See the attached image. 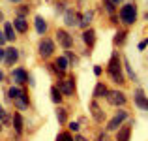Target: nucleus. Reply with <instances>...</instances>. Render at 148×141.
I'll use <instances>...</instances> for the list:
<instances>
[{
	"mask_svg": "<svg viewBox=\"0 0 148 141\" xmlns=\"http://www.w3.org/2000/svg\"><path fill=\"white\" fill-rule=\"evenodd\" d=\"M107 73L114 83L118 85H124L126 83V77H124V66H122V60H120V55L118 53H112L111 55V60L107 64Z\"/></svg>",
	"mask_w": 148,
	"mask_h": 141,
	"instance_id": "f257e3e1",
	"label": "nucleus"
},
{
	"mask_svg": "<svg viewBox=\"0 0 148 141\" xmlns=\"http://www.w3.org/2000/svg\"><path fill=\"white\" fill-rule=\"evenodd\" d=\"M8 98L15 104L17 109H26L28 107V94H26L25 88H21V87H10Z\"/></svg>",
	"mask_w": 148,
	"mask_h": 141,
	"instance_id": "f03ea898",
	"label": "nucleus"
},
{
	"mask_svg": "<svg viewBox=\"0 0 148 141\" xmlns=\"http://www.w3.org/2000/svg\"><path fill=\"white\" fill-rule=\"evenodd\" d=\"M118 17L124 25H133V23L137 21V6H135V4H124V6L120 8Z\"/></svg>",
	"mask_w": 148,
	"mask_h": 141,
	"instance_id": "7ed1b4c3",
	"label": "nucleus"
},
{
	"mask_svg": "<svg viewBox=\"0 0 148 141\" xmlns=\"http://www.w3.org/2000/svg\"><path fill=\"white\" fill-rule=\"evenodd\" d=\"M126 119H127V111H124V109L116 111V115L107 122V132H114V130H118V128L122 126V122H124Z\"/></svg>",
	"mask_w": 148,
	"mask_h": 141,
	"instance_id": "20e7f679",
	"label": "nucleus"
},
{
	"mask_svg": "<svg viewBox=\"0 0 148 141\" xmlns=\"http://www.w3.org/2000/svg\"><path fill=\"white\" fill-rule=\"evenodd\" d=\"M105 100H107L111 105H114V107H118V105L122 107V105L127 102V98H126V94H124L122 91H109V94H107Z\"/></svg>",
	"mask_w": 148,
	"mask_h": 141,
	"instance_id": "39448f33",
	"label": "nucleus"
},
{
	"mask_svg": "<svg viewBox=\"0 0 148 141\" xmlns=\"http://www.w3.org/2000/svg\"><path fill=\"white\" fill-rule=\"evenodd\" d=\"M81 21H83V15L75 10H66L64 13V23L68 26H81Z\"/></svg>",
	"mask_w": 148,
	"mask_h": 141,
	"instance_id": "423d86ee",
	"label": "nucleus"
},
{
	"mask_svg": "<svg viewBox=\"0 0 148 141\" xmlns=\"http://www.w3.org/2000/svg\"><path fill=\"white\" fill-rule=\"evenodd\" d=\"M38 51H40V55L43 58H49L51 55L54 53V41L51 40V38H43V40L40 41V45H38Z\"/></svg>",
	"mask_w": 148,
	"mask_h": 141,
	"instance_id": "0eeeda50",
	"label": "nucleus"
},
{
	"mask_svg": "<svg viewBox=\"0 0 148 141\" xmlns=\"http://www.w3.org/2000/svg\"><path fill=\"white\" fill-rule=\"evenodd\" d=\"M11 79H13V83L17 85V87H21V85L28 83L30 75L26 73V70H23V68H15L13 72H11Z\"/></svg>",
	"mask_w": 148,
	"mask_h": 141,
	"instance_id": "6e6552de",
	"label": "nucleus"
},
{
	"mask_svg": "<svg viewBox=\"0 0 148 141\" xmlns=\"http://www.w3.org/2000/svg\"><path fill=\"white\" fill-rule=\"evenodd\" d=\"M58 88H60V92L64 94V96H71V94L75 92V79H73V77L62 79L60 83H58Z\"/></svg>",
	"mask_w": 148,
	"mask_h": 141,
	"instance_id": "1a4fd4ad",
	"label": "nucleus"
},
{
	"mask_svg": "<svg viewBox=\"0 0 148 141\" xmlns=\"http://www.w3.org/2000/svg\"><path fill=\"white\" fill-rule=\"evenodd\" d=\"M133 102H135V105H137L139 109H145V111H148V96H145V92H143L141 88H137V91H135Z\"/></svg>",
	"mask_w": 148,
	"mask_h": 141,
	"instance_id": "9d476101",
	"label": "nucleus"
},
{
	"mask_svg": "<svg viewBox=\"0 0 148 141\" xmlns=\"http://www.w3.org/2000/svg\"><path fill=\"white\" fill-rule=\"evenodd\" d=\"M56 40H58V44L64 47V49H69V47L73 45V38L69 36L66 30H56Z\"/></svg>",
	"mask_w": 148,
	"mask_h": 141,
	"instance_id": "9b49d317",
	"label": "nucleus"
},
{
	"mask_svg": "<svg viewBox=\"0 0 148 141\" xmlns=\"http://www.w3.org/2000/svg\"><path fill=\"white\" fill-rule=\"evenodd\" d=\"M131 138V122L124 124L116 130V141H130Z\"/></svg>",
	"mask_w": 148,
	"mask_h": 141,
	"instance_id": "f8f14e48",
	"label": "nucleus"
},
{
	"mask_svg": "<svg viewBox=\"0 0 148 141\" xmlns=\"http://www.w3.org/2000/svg\"><path fill=\"white\" fill-rule=\"evenodd\" d=\"M90 113H92V117H94V120L96 122H103V119H105V111L98 105V102H90Z\"/></svg>",
	"mask_w": 148,
	"mask_h": 141,
	"instance_id": "ddd939ff",
	"label": "nucleus"
},
{
	"mask_svg": "<svg viewBox=\"0 0 148 141\" xmlns=\"http://www.w3.org/2000/svg\"><path fill=\"white\" fill-rule=\"evenodd\" d=\"M54 72L58 73V75H62V73L66 72V70H68V66H69V60L66 57H58L56 60H54Z\"/></svg>",
	"mask_w": 148,
	"mask_h": 141,
	"instance_id": "4468645a",
	"label": "nucleus"
},
{
	"mask_svg": "<svg viewBox=\"0 0 148 141\" xmlns=\"http://www.w3.org/2000/svg\"><path fill=\"white\" fill-rule=\"evenodd\" d=\"M17 60H19V49H15V47L6 49V58H4V62H6L8 66H13Z\"/></svg>",
	"mask_w": 148,
	"mask_h": 141,
	"instance_id": "2eb2a0df",
	"label": "nucleus"
},
{
	"mask_svg": "<svg viewBox=\"0 0 148 141\" xmlns=\"http://www.w3.org/2000/svg\"><path fill=\"white\" fill-rule=\"evenodd\" d=\"M13 28L17 30V32L25 34L26 30H28V23H26V19L25 17H15L13 19Z\"/></svg>",
	"mask_w": 148,
	"mask_h": 141,
	"instance_id": "dca6fc26",
	"label": "nucleus"
},
{
	"mask_svg": "<svg viewBox=\"0 0 148 141\" xmlns=\"http://www.w3.org/2000/svg\"><path fill=\"white\" fill-rule=\"evenodd\" d=\"M83 41L86 44L88 47H94V44H96V32L92 28H86L83 32Z\"/></svg>",
	"mask_w": 148,
	"mask_h": 141,
	"instance_id": "f3484780",
	"label": "nucleus"
},
{
	"mask_svg": "<svg viewBox=\"0 0 148 141\" xmlns=\"http://www.w3.org/2000/svg\"><path fill=\"white\" fill-rule=\"evenodd\" d=\"M34 25H36V32L41 34L43 36L45 32H47V23H45V19L41 17V15H38L36 19H34Z\"/></svg>",
	"mask_w": 148,
	"mask_h": 141,
	"instance_id": "a211bd4d",
	"label": "nucleus"
},
{
	"mask_svg": "<svg viewBox=\"0 0 148 141\" xmlns=\"http://www.w3.org/2000/svg\"><path fill=\"white\" fill-rule=\"evenodd\" d=\"M107 94H109V88L105 87L103 83L96 85V88H94V98H96V100H99V98H107Z\"/></svg>",
	"mask_w": 148,
	"mask_h": 141,
	"instance_id": "6ab92c4d",
	"label": "nucleus"
},
{
	"mask_svg": "<svg viewBox=\"0 0 148 141\" xmlns=\"http://www.w3.org/2000/svg\"><path fill=\"white\" fill-rule=\"evenodd\" d=\"M4 36H6V40L8 41H13L15 38V28H13V23H6L4 25Z\"/></svg>",
	"mask_w": 148,
	"mask_h": 141,
	"instance_id": "aec40b11",
	"label": "nucleus"
},
{
	"mask_svg": "<svg viewBox=\"0 0 148 141\" xmlns=\"http://www.w3.org/2000/svg\"><path fill=\"white\" fill-rule=\"evenodd\" d=\"M13 128L19 135L23 134V117H21V113H13Z\"/></svg>",
	"mask_w": 148,
	"mask_h": 141,
	"instance_id": "412c9836",
	"label": "nucleus"
},
{
	"mask_svg": "<svg viewBox=\"0 0 148 141\" xmlns=\"http://www.w3.org/2000/svg\"><path fill=\"white\" fill-rule=\"evenodd\" d=\"M51 100L54 102V104H60L62 102V92L58 87H51Z\"/></svg>",
	"mask_w": 148,
	"mask_h": 141,
	"instance_id": "4be33fe9",
	"label": "nucleus"
},
{
	"mask_svg": "<svg viewBox=\"0 0 148 141\" xmlns=\"http://www.w3.org/2000/svg\"><path fill=\"white\" fill-rule=\"evenodd\" d=\"M126 38H127V30H118V32H116V38H114V44L124 45L126 44Z\"/></svg>",
	"mask_w": 148,
	"mask_h": 141,
	"instance_id": "5701e85b",
	"label": "nucleus"
},
{
	"mask_svg": "<svg viewBox=\"0 0 148 141\" xmlns=\"http://www.w3.org/2000/svg\"><path fill=\"white\" fill-rule=\"evenodd\" d=\"M92 17H94V11H86V13L83 15V21H81V26H83V28H86V26L90 25Z\"/></svg>",
	"mask_w": 148,
	"mask_h": 141,
	"instance_id": "b1692460",
	"label": "nucleus"
},
{
	"mask_svg": "<svg viewBox=\"0 0 148 141\" xmlns=\"http://www.w3.org/2000/svg\"><path fill=\"white\" fill-rule=\"evenodd\" d=\"M56 119H58V122H60V124H66V120H68V111L60 107L56 111Z\"/></svg>",
	"mask_w": 148,
	"mask_h": 141,
	"instance_id": "393cba45",
	"label": "nucleus"
},
{
	"mask_svg": "<svg viewBox=\"0 0 148 141\" xmlns=\"http://www.w3.org/2000/svg\"><path fill=\"white\" fill-rule=\"evenodd\" d=\"M56 141H75V138H73L69 132H62V134L56 135Z\"/></svg>",
	"mask_w": 148,
	"mask_h": 141,
	"instance_id": "a878e982",
	"label": "nucleus"
},
{
	"mask_svg": "<svg viewBox=\"0 0 148 141\" xmlns=\"http://www.w3.org/2000/svg\"><path fill=\"white\" fill-rule=\"evenodd\" d=\"M124 68H126V72H127V75H130V79H133V81H137V73L133 72V70L130 68V62L124 58Z\"/></svg>",
	"mask_w": 148,
	"mask_h": 141,
	"instance_id": "bb28decb",
	"label": "nucleus"
},
{
	"mask_svg": "<svg viewBox=\"0 0 148 141\" xmlns=\"http://www.w3.org/2000/svg\"><path fill=\"white\" fill-rule=\"evenodd\" d=\"M103 6H105V10H107L109 11V13H114V11H116V4L114 2H112V0H105V2H103Z\"/></svg>",
	"mask_w": 148,
	"mask_h": 141,
	"instance_id": "cd10ccee",
	"label": "nucleus"
},
{
	"mask_svg": "<svg viewBox=\"0 0 148 141\" xmlns=\"http://www.w3.org/2000/svg\"><path fill=\"white\" fill-rule=\"evenodd\" d=\"M0 122H10V115H8V113L6 111H4V107H2V105H0Z\"/></svg>",
	"mask_w": 148,
	"mask_h": 141,
	"instance_id": "c85d7f7f",
	"label": "nucleus"
},
{
	"mask_svg": "<svg viewBox=\"0 0 148 141\" xmlns=\"http://www.w3.org/2000/svg\"><path fill=\"white\" fill-rule=\"evenodd\" d=\"M28 11H30L28 6H21V8L17 10V17H25V15H28Z\"/></svg>",
	"mask_w": 148,
	"mask_h": 141,
	"instance_id": "c756f323",
	"label": "nucleus"
},
{
	"mask_svg": "<svg viewBox=\"0 0 148 141\" xmlns=\"http://www.w3.org/2000/svg\"><path fill=\"white\" fill-rule=\"evenodd\" d=\"M64 57L68 58L69 62H73V64H77V57H75V55L71 53V51H66V55H64Z\"/></svg>",
	"mask_w": 148,
	"mask_h": 141,
	"instance_id": "7c9ffc66",
	"label": "nucleus"
},
{
	"mask_svg": "<svg viewBox=\"0 0 148 141\" xmlns=\"http://www.w3.org/2000/svg\"><path fill=\"white\" fill-rule=\"evenodd\" d=\"M56 11H60V13L64 11V13H66V2H60V4H56Z\"/></svg>",
	"mask_w": 148,
	"mask_h": 141,
	"instance_id": "2f4dec72",
	"label": "nucleus"
},
{
	"mask_svg": "<svg viewBox=\"0 0 148 141\" xmlns=\"http://www.w3.org/2000/svg\"><path fill=\"white\" fill-rule=\"evenodd\" d=\"M69 130H71V132H77V130H79V124H77V122H69Z\"/></svg>",
	"mask_w": 148,
	"mask_h": 141,
	"instance_id": "473e14b6",
	"label": "nucleus"
},
{
	"mask_svg": "<svg viewBox=\"0 0 148 141\" xmlns=\"http://www.w3.org/2000/svg\"><path fill=\"white\" fill-rule=\"evenodd\" d=\"M6 41H8V40H6V36H4V32H0V47L6 44Z\"/></svg>",
	"mask_w": 148,
	"mask_h": 141,
	"instance_id": "72a5a7b5",
	"label": "nucleus"
},
{
	"mask_svg": "<svg viewBox=\"0 0 148 141\" xmlns=\"http://www.w3.org/2000/svg\"><path fill=\"white\" fill-rule=\"evenodd\" d=\"M98 141H109L107 134H99V135H98Z\"/></svg>",
	"mask_w": 148,
	"mask_h": 141,
	"instance_id": "f704fd0d",
	"label": "nucleus"
},
{
	"mask_svg": "<svg viewBox=\"0 0 148 141\" xmlns=\"http://www.w3.org/2000/svg\"><path fill=\"white\" fill-rule=\"evenodd\" d=\"M4 58H6V49H2V47H0V62H2Z\"/></svg>",
	"mask_w": 148,
	"mask_h": 141,
	"instance_id": "c9c22d12",
	"label": "nucleus"
},
{
	"mask_svg": "<svg viewBox=\"0 0 148 141\" xmlns=\"http://www.w3.org/2000/svg\"><path fill=\"white\" fill-rule=\"evenodd\" d=\"M94 73H96V75H101V66H96V68H94Z\"/></svg>",
	"mask_w": 148,
	"mask_h": 141,
	"instance_id": "e433bc0d",
	"label": "nucleus"
},
{
	"mask_svg": "<svg viewBox=\"0 0 148 141\" xmlns=\"http://www.w3.org/2000/svg\"><path fill=\"white\" fill-rule=\"evenodd\" d=\"M145 47H146V41H141V44H139V49H141V51L145 49Z\"/></svg>",
	"mask_w": 148,
	"mask_h": 141,
	"instance_id": "4c0bfd02",
	"label": "nucleus"
},
{
	"mask_svg": "<svg viewBox=\"0 0 148 141\" xmlns=\"http://www.w3.org/2000/svg\"><path fill=\"white\" fill-rule=\"evenodd\" d=\"M75 141H86L84 138H81V135H75Z\"/></svg>",
	"mask_w": 148,
	"mask_h": 141,
	"instance_id": "58836bf2",
	"label": "nucleus"
},
{
	"mask_svg": "<svg viewBox=\"0 0 148 141\" xmlns=\"http://www.w3.org/2000/svg\"><path fill=\"white\" fill-rule=\"evenodd\" d=\"M112 2H114V4H116V6H118V4H122V2H124V0H112Z\"/></svg>",
	"mask_w": 148,
	"mask_h": 141,
	"instance_id": "ea45409f",
	"label": "nucleus"
},
{
	"mask_svg": "<svg viewBox=\"0 0 148 141\" xmlns=\"http://www.w3.org/2000/svg\"><path fill=\"white\" fill-rule=\"evenodd\" d=\"M4 81V72H0V83Z\"/></svg>",
	"mask_w": 148,
	"mask_h": 141,
	"instance_id": "a19ab883",
	"label": "nucleus"
},
{
	"mask_svg": "<svg viewBox=\"0 0 148 141\" xmlns=\"http://www.w3.org/2000/svg\"><path fill=\"white\" fill-rule=\"evenodd\" d=\"M0 21H4V15H2V11H0Z\"/></svg>",
	"mask_w": 148,
	"mask_h": 141,
	"instance_id": "79ce46f5",
	"label": "nucleus"
},
{
	"mask_svg": "<svg viewBox=\"0 0 148 141\" xmlns=\"http://www.w3.org/2000/svg\"><path fill=\"white\" fill-rule=\"evenodd\" d=\"M11 2H21V0H11Z\"/></svg>",
	"mask_w": 148,
	"mask_h": 141,
	"instance_id": "37998d69",
	"label": "nucleus"
},
{
	"mask_svg": "<svg viewBox=\"0 0 148 141\" xmlns=\"http://www.w3.org/2000/svg\"><path fill=\"white\" fill-rule=\"evenodd\" d=\"M0 132H2V122H0Z\"/></svg>",
	"mask_w": 148,
	"mask_h": 141,
	"instance_id": "c03bdc74",
	"label": "nucleus"
},
{
	"mask_svg": "<svg viewBox=\"0 0 148 141\" xmlns=\"http://www.w3.org/2000/svg\"><path fill=\"white\" fill-rule=\"evenodd\" d=\"M145 41H146V45H148V40H145Z\"/></svg>",
	"mask_w": 148,
	"mask_h": 141,
	"instance_id": "a18cd8bd",
	"label": "nucleus"
},
{
	"mask_svg": "<svg viewBox=\"0 0 148 141\" xmlns=\"http://www.w3.org/2000/svg\"><path fill=\"white\" fill-rule=\"evenodd\" d=\"M146 19H148V13H146Z\"/></svg>",
	"mask_w": 148,
	"mask_h": 141,
	"instance_id": "49530a36",
	"label": "nucleus"
}]
</instances>
